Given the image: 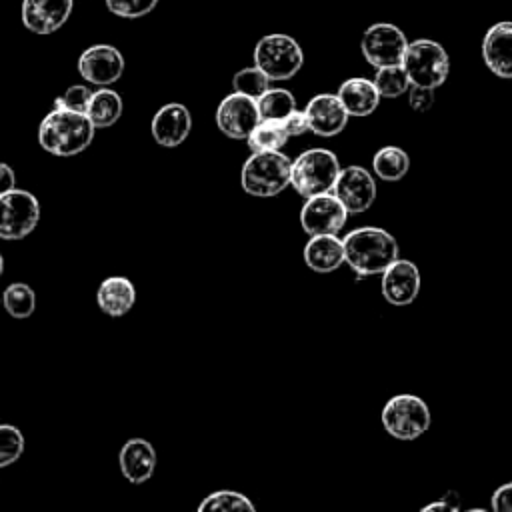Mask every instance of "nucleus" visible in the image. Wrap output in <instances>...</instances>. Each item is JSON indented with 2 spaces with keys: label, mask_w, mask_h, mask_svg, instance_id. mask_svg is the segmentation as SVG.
<instances>
[{
  "label": "nucleus",
  "mask_w": 512,
  "mask_h": 512,
  "mask_svg": "<svg viewBox=\"0 0 512 512\" xmlns=\"http://www.w3.org/2000/svg\"><path fill=\"white\" fill-rule=\"evenodd\" d=\"M280 122H282L284 132L288 134V138H292V136H302L304 132L310 130L308 118H306L304 110H298V108L292 110V112H290L286 118H282Z\"/></svg>",
  "instance_id": "obj_35"
},
{
  "label": "nucleus",
  "mask_w": 512,
  "mask_h": 512,
  "mask_svg": "<svg viewBox=\"0 0 512 512\" xmlns=\"http://www.w3.org/2000/svg\"><path fill=\"white\" fill-rule=\"evenodd\" d=\"M24 452V436L12 424H0V468L14 464Z\"/></svg>",
  "instance_id": "obj_31"
},
{
  "label": "nucleus",
  "mask_w": 512,
  "mask_h": 512,
  "mask_svg": "<svg viewBox=\"0 0 512 512\" xmlns=\"http://www.w3.org/2000/svg\"><path fill=\"white\" fill-rule=\"evenodd\" d=\"M90 96H92L90 88H86L84 84H72L66 88V92L60 98H56L54 108H68V110L86 114Z\"/></svg>",
  "instance_id": "obj_33"
},
{
  "label": "nucleus",
  "mask_w": 512,
  "mask_h": 512,
  "mask_svg": "<svg viewBox=\"0 0 512 512\" xmlns=\"http://www.w3.org/2000/svg\"><path fill=\"white\" fill-rule=\"evenodd\" d=\"M260 120H282L292 110H296V98L286 88H268L260 98H256Z\"/></svg>",
  "instance_id": "obj_26"
},
{
  "label": "nucleus",
  "mask_w": 512,
  "mask_h": 512,
  "mask_svg": "<svg viewBox=\"0 0 512 512\" xmlns=\"http://www.w3.org/2000/svg\"><path fill=\"white\" fill-rule=\"evenodd\" d=\"M342 244L344 262L360 276L382 274L398 258V242L384 228H354L344 236Z\"/></svg>",
  "instance_id": "obj_1"
},
{
  "label": "nucleus",
  "mask_w": 512,
  "mask_h": 512,
  "mask_svg": "<svg viewBox=\"0 0 512 512\" xmlns=\"http://www.w3.org/2000/svg\"><path fill=\"white\" fill-rule=\"evenodd\" d=\"M216 126L232 140H246L252 128L260 122L256 100L240 92L224 96L216 108Z\"/></svg>",
  "instance_id": "obj_11"
},
{
  "label": "nucleus",
  "mask_w": 512,
  "mask_h": 512,
  "mask_svg": "<svg viewBox=\"0 0 512 512\" xmlns=\"http://www.w3.org/2000/svg\"><path fill=\"white\" fill-rule=\"evenodd\" d=\"M510 80H512V78H510Z\"/></svg>",
  "instance_id": "obj_40"
},
{
  "label": "nucleus",
  "mask_w": 512,
  "mask_h": 512,
  "mask_svg": "<svg viewBox=\"0 0 512 512\" xmlns=\"http://www.w3.org/2000/svg\"><path fill=\"white\" fill-rule=\"evenodd\" d=\"M492 508L496 512H512V482L496 488L492 494Z\"/></svg>",
  "instance_id": "obj_36"
},
{
  "label": "nucleus",
  "mask_w": 512,
  "mask_h": 512,
  "mask_svg": "<svg viewBox=\"0 0 512 512\" xmlns=\"http://www.w3.org/2000/svg\"><path fill=\"white\" fill-rule=\"evenodd\" d=\"M482 60L498 78H512V20L496 22L482 40Z\"/></svg>",
  "instance_id": "obj_18"
},
{
  "label": "nucleus",
  "mask_w": 512,
  "mask_h": 512,
  "mask_svg": "<svg viewBox=\"0 0 512 512\" xmlns=\"http://www.w3.org/2000/svg\"><path fill=\"white\" fill-rule=\"evenodd\" d=\"M106 8L120 18H140L152 12L158 0H104Z\"/></svg>",
  "instance_id": "obj_32"
},
{
  "label": "nucleus",
  "mask_w": 512,
  "mask_h": 512,
  "mask_svg": "<svg viewBox=\"0 0 512 512\" xmlns=\"http://www.w3.org/2000/svg\"><path fill=\"white\" fill-rule=\"evenodd\" d=\"M80 76L96 86H110L124 72V58L112 44H94L78 58Z\"/></svg>",
  "instance_id": "obj_13"
},
{
  "label": "nucleus",
  "mask_w": 512,
  "mask_h": 512,
  "mask_svg": "<svg viewBox=\"0 0 512 512\" xmlns=\"http://www.w3.org/2000/svg\"><path fill=\"white\" fill-rule=\"evenodd\" d=\"M432 510H458V492H448L446 496H442V500L422 506V512H432Z\"/></svg>",
  "instance_id": "obj_37"
},
{
  "label": "nucleus",
  "mask_w": 512,
  "mask_h": 512,
  "mask_svg": "<svg viewBox=\"0 0 512 512\" xmlns=\"http://www.w3.org/2000/svg\"><path fill=\"white\" fill-rule=\"evenodd\" d=\"M288 140V134L282 128L280 120H260L252 132L248 134L246 142L252 152H268L280 150Z\"/></svg>",
  "instance_id": "obj_25"
},
{
  "label": "nucleus",
  "mask_w": 512,
  "mask_h": 512,
  "mask_svg": "<svg viewBox=\"0 0 512 512\" xmlns=\"http://www.w3.org/2000/svg\"><path fill=\"white\" fill-rule=\"evenodd\" d=\"M2 272H4V258H2V254H0V276H2Z\"/></svg>",
  "instance_id": "obj_39"
},
{
  "label": "nucleus",
  "mask_w": 512,
  "mask_h": 512,
  "mask_svg": "<svg viewBox=\"0 0 512 512\" xmlns=\"http://www.w3.org/2000/svg\"><path fill=\"white\" fill-rule=\"evenodd\" d=\"M372 170L384 182H398L410 170V156L400 146H384L374 154Z\"/></svg>",
  "instance_id": "obj_24"
},
{
  "label": "nucleus",
  "mask_w": 512,
  "mask_h": 512,
  "mask_svg": "<svg viewBox=\"0 0 512 512\" xmlns=\"http://www.w3.org/2000/svg\"><path fill=\"white\" fill-rule=\"evenodd\" d=\"M348 212L334 192L308 196L300 210V224L308 236L338 234L346 224Z\"/></svg>",
  "instance_id": "obj_10"
},
{
  "label": "nucleus",
  "mask_w": 512,
  "mask_h": 512,
  "mask_svg": "<svg viewBox=\"0 0 512 512\" xmlns=\"http://www.w3.org/2000/svg\"><path fill=\"white\" fill-rule=\"evenodd\" d=\"M428 404L414 394H396L382 408V426L396 440H414L430 428Z\"/></svg>",
  "instance_id": "obj_7"
},
{
  "label": "nucleus",
  "mask_w": 512,
  "mask_h": 512,
  "mask_svg": "<svg viewBox=\"0 0 512 512\" xmlns=\"http://www.w3.org/2000/svg\"><path fill=\"white\" fill-rule=\"evenodd\" d=\"M74 0H22V24L40 36L60 30L72 14Z\"/></svg>",
  "instance_id": "obj_16"
},
{
  "label": "nucleus",
  "mask_w": 512,
  "mask_h": 512,
  "mask_svg": "<svg viewBox=\"0 0 512 512\" xmlns=\"http://www.w3.org/2000/svg\"><path fill=\"white\" fill-rule=\"evenodd\" d=\"M120 470L122 476L132 484H144L150 480L156 468V450L154 446L144 438H130L120 448Z\"/></svg>",
  "instance_id": "obj_19"
},
{
  "label": "nucleus",
  "mask_w": 512,
  "mask_h": 512,
  "mask_svg": "<svg viewBox=\"0 0 512 512\" xmlns=\"http://www.w3.org/2000/svg\"><path fill=\"white\" fill-rule=\"evenodd\" d=\"M338 172H340V162L332 150L310 148V150H304L292 162L290 184L300 196L308 198L314 194L332 192Z\"/></svg>",
  "instance_id": "obj_4"
},
{
  "label": "nucleus",
  "mask_w": 512,
  "mask_h": 512,
  "mask_svg": "<svg viewBox=\"0 0 512 512\" xmlns=\"http://www.w3.org/2000/svg\"><path fill=\"white\" fill-rule=\"evenodd\" d=\"M232 88H234V92H240V94L256 100L270 88V78L256 64L246 66L234 74Z\"/></svg>",
  "instance_id": "obj_30"
},
{
  "label": "nucleus",
  "mask_w": 512,
  "mask_h": 512,
  "mask_svg": "<svg viewBox=\"0 0 512 512\" xmlns=\"http://www.w3.org/2000/svg\"><path fill=\"white\" fill-rule=\"evenodd\" d=\"M408 104L414 112H428L434 104V88L410 84L408 86Z\"/></svg>",
  "instance_id": "obj_34"
},
{
  "label": "nucleus",
  "mask_w": 512,
  "mask_h": 512,
  "mask_svg": "<svg viewBox=\"0 0 512 512\" xmlns=\"http://www.w3.org/2000/svg\"><path fill=\"white\" fill-rule=\"evenodd\" d=\"M382 296L392 306H408L416 300L420 292V272L418 266L406 258H396L382 272Z\"/></svg>",
  "instance_id": "obj_14"
},
{
  "label": "nucleus",
  "mask_w": 512,
  "mask_h": 512,
  "mask_svg": "<svg viewBox=\"0 0 512 512\" xmlns=\"http://www.w3.org/2000/svg\"><path fill=\"white\" fill-rule=\"evenodd\" d=\"M12 188H16V174L6 162H0V194Z\"/></svg>",
  "instance_id": "obj_38"
},
{
  "label": "nucleus",
  "mask_w": 512,
  "mask_h": 512,
  "mask_svg": "<svg viewBox=\"0 0 512 512\" xmlns=\"http://www.w3.org/2000/svg\"><path fill=\"white\" fill-rule=\"evenodd\" d=\"M254 510L256 506L250 502V498L234 490H216L198 504V512H254Z\"/></svg>",
  "instance_id": "obj_28"
},
{
  "label": "nucleus",
  "mask_w": 512,
  "mask_h": 512,
  "mask_svg": "<svg viewBox=\"0 0 512 512\" xmlns=\"http://www.w3.org/2000/svg\"><path fill=\"white\" fill-rule=\"evenodd\" d=\"M302 256L312 272L330 274L344 262V244L336 234H316L306 242Z\"/></svg>",
  "instance_id": "obj_20"
},
{
  "label": "nucleus",
  "mask_w": 512,
  "mask_h": 512,
  "mask_svg": "<svg viewBox=\"0 0 512 512\" xmlns=\"http://www.w3.org/2000/svg\"><path fill=\"white\" fill-rule=\"evenodd\" d=\"M40 220L38 198L22 188L0 194V238L22 240Z\"/></svg>",
  "instance_id": "obj_8"
},
{
  "label": "nucleus",
  "mask_w": 512,
  "mask_h": 512,
  "mask_svg": "<svg viewBox=\"0 0 512 512\" xmlns=\"http://www.w3.org/2000/svg\"><path fill=\"white\" fill-rule=\"evenodd\" d=\"M408 40L404 32L390 22H376L370 24L360 40L362 56L368 64L374 68L382 66H394L402 62V56L406 52Z\"/></svg>",
  "instance_id": "obj_9"
},
{
  "label": "nucleus",
  "mask_w": 512,
  "mask_h": 512,
  "mask_svg": "<svg viewBox=\"0 0 512 512\" xmlns=\"http://www.w3.org/2000/svg\"><path fill=\"white\" fill-rule=\"evenodd\" d=\"M372 82H374L380 98H398V96L406 94L408 86H410V80H408L402 64L376 68Z\"/></svg>",
  "instance_id": "obj_29"
},
{
  "label": "nucleus",
  "mask_w": 512,
  "mask_h": 512,
  "mask_svg": "<svg viewBox=\"0 0 512 512\" xmlns=\"http://www.w3.org/2000/svg\"><path fill=\"white\" fill-rule=\"evenodd\" d=\"M86 116L90 118L94 128H110L122 116V98H120V94L112 88H106V86L98 88L90 96Z\"/></svg>",
  "instance_id": "obj_23"
},
{
  "label": "nucleus",
  "mask_w": 512,
  "mask_h": 512,
  "mask_svg": "<svg viewBox=\"0 0 512 512\" xmlns=\"http://www.w3.org/2000/svg\"><path fill=\"white\" fill-rule=\"evenodd\" d=\"M400 64L410 84L424 86V88L442 86L450 72V60L446 50L438 42L428 38H418L408 42Z\"/></svg>",
  "instance_id": "obj_5"
},
{
  "label": "nucleus",
  "mask_w": 512,
  "mask_h": 512,
  "mask_svg": "<svg viewBox=\"0 0 512 512\" xmlns=\"http://www.w3.org/2000/svg\"><path fill=\"white\" fill-rule=\"evenodd\" d=\"M290 170L292 160L280 150L252 152L240 170L242 190L256 198L278 196L290 186Z\"/></svg>",
  "instance_id": "obj_3"
},
{
  "label": "nucleus",
  "mask_w": 512,
  "mask_h": 512,
  "mask_svg": "<svg viewBox=\"0 0 512 512\" xmlns=\"http://www.w3.org/2000/svg\"><path fill=\"white\" fill-rule=\"evenodd\" d=\"M304 114L308 118L310 132H314L316 136H322V138L340 134L346 128L348 118H350L346 108L342 106L340 98L336 94H328V92L312 96L304 108Z\"/></svg>",
  "instance_id": "obj_15"
},
{
  "label": "nucleus",
  "mask_w": 512,
  "mask_h": 512,
  "mask_svg": "<svg viewBox=\"0 0 512 512\" xmlns=\"http://www.w3.org/2000/svg\"><path fill=\"white\" fill-rule=\"evenodd\" d=\"M332 192L348 214H360L376 200V180L362 166H346L340 168Z\"/></svg>",
  "instance_id": "obj_12"
},
{
  "label": "nucleus",
  "mask_w": 512,
  "mask_h": 512,
  "mask_svg": "<svg viewBox=\"0 0 512 512\" xmlns=\"http://www.w3.org/2000/svg\"><path fill=\"white\" fill-rule=\"evenodd\" d=\"M136 302V288L126 276H110L96 290V304L108 316H124Z\"/></svg>",
  "instance_id": "obj_22"
},
{
  "label": "nucleus",
  "mask_w": 512,
  "mask_h": 512,
  "mask_svg": "<svg viewBox=\"0 0 512 512\" xmlns=\"http://www.w3.org/2000/svg\"><path fill=\"white\" fill-rule=\"evenodd\" d=\"M2 304L12 318L24 320L36 310V294L28 284L12 282L2 292Z\"/></svg>",
  "instance_id": "obj_27"
},
{
  "label": "nucleus",
  "mask_w": 512,
  "mask_h": 512,
  "mask_svg": "<svg viewBox=\"0 0 512 512\" xmlns=\"http://www.w3.org/2000/svg\"><path fill=\"white\" fill-rule=\"evenodd\" d=\"M192 130L190 110L180 102H168L154 114L150 122V132L156 144L164 148L180 146Z\"/></svg>",
  "instance_id": "obj_17"
},
{
  "label": "nucleus",
  "mask_w": 512,
  "mask_h": 512,
  "mask_svg": "<svg viewBox=\"0 0 512 512\" xmlns=\"http://www.w3.org/2000/svg\"><path fill=\"white\" fill-rule=\"evenodd\" d=\"M336 96L340 98L348 116H358V118L370 116L380 104V94H378L374 82L368 78H360V76L344 80L340 84Z\"/></svg>",
  "instance_id": "obj_21"
},
{
  "label": "nucleus",
  "mask_w": 512,
  "mask_h": 512,
  "mask_svg": "<svg viewBox=\"0 0 512 512\" xmlns=\"http://www.w3.org/2000/svg\"><path fill=\"white\" fill-rule=\"evenodd\" d=\"M94 132L96 128L84 112L54 108L38 126V142L54 156H74L92 144Z\"/></svg>",
  "instance_id": "obj_2"
},
{
  "label": "nucleus",
  "mask_w": 512,
  "mask_h": 512,
  "mask_svg": "<svg viewBox=\"0 0 512 512\" xmlns=\"http://www.w3.org/2000/svg\"><path fill=\"white\" fill-rule=\"evenodd\" d=\"M254 64L272 80H290L304 64L300 44L288 34H266L256 42Z\"/></svg>",
  "instance_id": "obj_6"
}]
</instances>
